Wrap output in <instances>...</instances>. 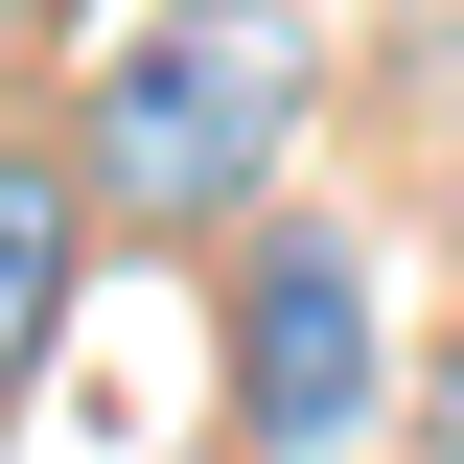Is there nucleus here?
I'll return each instance as SVG.
<instances>
[{
  "mask_svg": "<svg viewBox=\"0 0 464 464\" xmlns=\"http://www.w3.org/2000/svg\"><path fill=\"white\" fill-rule=\"evenodd\" d=\"M302 93H325L302 0H163L140 47L93 70V209H140V232L256 209V186H279V140H302Z\"/></svg>",
  "mask_w": 464,
  "mask_h": 464,
  "instance_id": "f257e3e1",
  "label": "nucleus"
},
{
  "mask_svg": "<svg viewBox=\"0 0 464 464\" xmlns=\"http://www.w3.org/2000/svg\"><path fill=\"white\" fill-rule=\"evenodd\" d=\"M70 232H93V163L0 140V395L47 372V302H70Z\"/></svg>",
  "mask_w": 464,
  "mask_h": 464,
  "instance_id": "7ed1b4c3",
  "label": "nucleus"
},
{
  "mask_svg": "<svg viewBox=\"0 0 464 464\" xmlns=\"http://www.w3.org/2000/svg\"><path fill=\"white\" fill-rule=\"evenodd\" d=\"M418 464H464V348H441V372H418Z\"/></svg>",
  "mask_w": 464,
  "mask_h": 464,
  "instance_id": "20e7f679",
  "label": "nucleus"
},
{
  "mask_svg": "<svg viewBox=\"0 0 464 464\" xmlns=\"http://www.w3.org/2000/svg\"><path fill=\"white\" fill-rule=\"evenodd\" d=\"M348 418H372V279H348V232H256L232 256V441L325 464Z\"/></svg>",
  "mask_w": 464,
  "mask_h": 464,
  "instance_id": "f03ea898",
  "label": "nucleus"
}]
</instances>
